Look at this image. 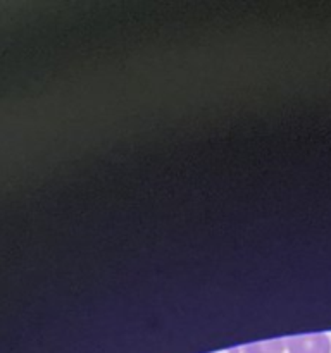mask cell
Here are the masks:
<instances>
[{
  "mask_svg": "<svg viewBox=\"0 0 331 353\" xmlns=\"http://www.w3.org/2000/svg\"><path fill=\"white\" fill-rule=\"evenodd\" d=\"M290 353H330V340L324 334H305L286 340Z\"/></svg>",
  "mask_w": 331,
  "mask_h": 353,
  "instance_id": "1",
  "label": "cell"
},
{
  "mask_svg": "<svg viewBox=\"0 0 331 353\" xmlns=\"http://www.w3.org/2000/svg\"><path fill=\"white\" fill-rule=\"evenodd\" d=\"M285 341L283 340H271L264 343H252L243 348L245 353H281Z\"/></svg>",
  "mask_w": 331,
  "mask_h": 353,
  "instance_id": "2",
  "label": "cell"
},
{
  "mask_svg": "<svg viewBox=\"0 0 331 353\" xmlns=\"http://www.w3.org/2000/svg\"><path fill=\"white\" fill-rule=\"evenodd\" d=\"M217 353H240L237 348H230V350H224V352H217Z\"/></svg>",
  "mask_w": 331,
  "mask_h": 353,
  "instance_id": "3",
  "label": "cell"
}]
</instances>
